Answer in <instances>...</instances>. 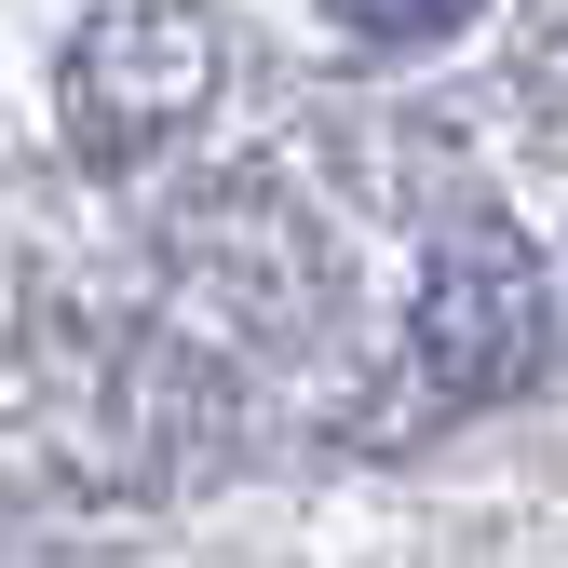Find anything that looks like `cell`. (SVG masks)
Wrapping results in <instances>:
<instances>
[{"label":"cell","mask_w":568,"mask_h":568,"mask_svg":"<svg viewBox=\"0 0 568 568\" xmlns=\"http://www.w3.org/2000/svg\"><path fill=\"white\" fill-rule=\"evenodd\" d=\"M325 14L352 28V41H379V54H406V41H447L474 0H325Z\"/></svg>","instance_id":"cell-1"}]
</instances>
